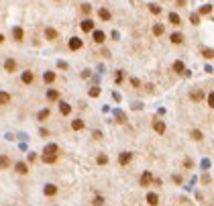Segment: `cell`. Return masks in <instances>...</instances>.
Masks as SVG:
<instances>
[{
	"label": "cell",
	"instance_id": "6da1fadb",
	"mask_svg": "<svg viewBox=\"0 0 214 206\" xmlns=\"http://www.w3.org/2000/svg\"><path fill=\"white\" fill-rule=\"evenodd\" d=\"M131 159H133V153L131 151H122L120 155H118V163H120V165H129Z\"/></svg>",
	"mask_w": 214,
	"mask_h": 206
},
{
	"label": "cell",
	"instance_id": "7a4b0ae2",
	"mask_svg": "<svg viewBox=\"0 0 214 206\" xmlns=\"http://www.w3.org/2000/svg\"><path fill=\"white\" fill-rule=\"evenodd\" d=\"M80 27H82L84 33H92V31H94V20H92V19H84Z\"/></svg>",
	"mask_w": 214,
	"mask_h": 206
},
{
	"label": "cell",
	"instance_id": "3957f363",
	"mask_svg": "<svg viewBox=\"0 0 214 206\" xmlns=\"http://www.w3.org/2000/svg\"><path fill=\"white\" fill-rule=\"evenodd\" d=\"M82 39H78V37H72V39H69V49L72 51H78V49H82Z\"/></svg>",
	"mask_w": 214,
	"mask_h": 206
},
{
	"label": "cell",
	"instance_id": "277c9868",
	"mask_svg": "<svg viewBox=\"0 0 214 206\" xmlns=\"http://www.w3.org/2000/svg\"><path fill=\"white\" fill-rule=\"evenodd\" d=\"M153 131L159 133V135H163V133H165V123H163V121H159V118H157V121H153Z\"/></svg>",
	"mask_w": 214,
	"mask_h": 206
},
{
	"label": "cell",
	"instance_id": "5b68a950",
	"mask_svg": "<svg viewBox=\"0 0 214 206\" xmlns=\"http://www.w3.org/2000/svg\"><path fill=\"white\" fill-rule=\"evenodd\" d=\"M43 194L45 196H55V194H57V186H55V184H47V186L43 188Z\"/></svg>",
	"mask_w": 214,
	"mask_h": 206
},
{
	"label": "cell",
	"instance_id": "8992f818",
	"mask_svg": "<svg viewBox=\"0 0 214 206\" xmlns=\"http://www.w3.org/2000/svg\"><path fill=\"white\" fill-rule=\"evenodd\" d=\"M15 169L20 173V176H27V173H29V165H27L24 161H19V163L15 165Z\"/></svg>",
	"mask_w": 214,
	"mask_h": 206
},
{
	"label": "cell",
	"instance_id": "52a82bcc",
	"mask_svg": "<svg viewBox=\"0 0 214 206\" xmlns=\"http://www.w3.org/2000/svg\"><path fill=\"white\" fill-rule=\"evenodd\" d=\"M92 35H94V43H104V41H106V35H104L102 31H96V29H94Z\"/></svg>",
	"mask_w": 214,
	"mask_h": 206
},
{
	"label": "cell",
	"instance_id": "ba28073f",
	"mask_svg": "<svg viewBox=\"0 0 214 206\" xmlns=\"http://www.w3.org/2000/svg\"><path fill=\"white\" fill-rule=\"evenodd\" d=\"M12 37H15V41H19V43H20V41L24 39V31L20 29V27H15V29H12Z\"/></svg>",
	"mask_w": 214,
	"mask_h": 206
},
{
	"label": "cell",
	"instance_id": "9c48e42d",
	"mask_svg": "<svg viewBox=\"0 0 214 206\" xmlns=\"http://www.w3.org/2000/svg\"><path fill=\"white\" fill-rule=\"evenodd\" d=\"M10 165H12L10 157H8V155H0V169H8Z\"/></svg>",
	"mask_w": 214,
	"mask_h": 206
},
{
	"label": "cell",
	"instance_id": "30bf717a",
	"mask_svg": "<svg viewBox=\"0 0 214 206\" xmlns=\"http://www.w3.org/2000/svg\"><path fill=\"white\" fill-rule=\"evenodd\" d=\"M4 69L8 72V74L16 72V61H15V59H6V61H4Z\"/></svg>",
	"mask_w": 214,
	"mask_h": 206
},
{
	"label": "cell",
	"instance_id": "8fae6325",
	"mask_svg": "<svg viewBox=\"0 0 214 206\" xmlns=\"http://www.w3.org/2000/svg\"><path fill=\"white\" fill-rule=\"evenodd\" d=\"M147 202H149V206H157L159 204V196H157L155 192H149L147 194Z\"/></svg>",
	"mask_w": 214,
	"mask_h": 206
},
{
	"label": "cell",
	"instance_id": "7c38bea8",
	"mask_svg": "<svg viewBox=\"0 0 214 206\" xmlns=\"http://www.w3.org/2000/svg\"><path fill=\"white\" fill-rule=\"evenodd\" d=\"M139 182H141V186H151V182H153V176H151L149 172H145V173L141 176V180H139Z\"/></svg>",
	"mask_w": 214,
	"mask_h": 206
},
{
	"label": "cell",
	"instance_id": "4fadbf2b",
	"mask_svg": "<svg viewBox=\"0 0 214 206\" xmlns=\"http://www.w3.org/2000/svg\"><path fill=\"white\" fill-rule=\"evenodd\" d=\"M45 37H47L49 41H55V39L59 37V35H57V31H55V29H51V27H47V29H45Z\"/></svg>",
	"mask_w": 214,
	"mask_h": 206
},
{
	"label": "cell",
	"instance_id": "5bb4252c",
	"mask_svg": "<svg viewBox=\"0 0 214 206\" xmlns=\"http://www.w3.org/2000/svg\"><path fill=\"white\" fill-rule=\"evenodd\" d=\"M59 112L63 114V116H68V114L72 112V106H69L68 102H59Z\"/></svg>",
	"mask_w": 214,
	"mask_h": 206
},
{
	"label": "cell",
	"instance_id": "9a60e30c",
	"mask_svg": "<svg viewBox=\"0 0 214 206\" xmlns=\"http://www.w3.org/2000/svg\"><path fill=\"white\" fill-rule=\"evenodd\" d=\"M43 161L45 163H55L57 161V153H43Z\"/></svg>",
	"mask_w": 214,
	"mask_h": 206
},
{
	"label": "cell",
	"instance_id": "2e32d148",
	"mask_svg": "<svg viewBox=\"0 0 214 206\" xmlns=\"http://www.w3.org/2000/svg\"><path fill=\"white\" fill-rule=\"evenodd\" d=\"M169 39H171V43H173V45H181V43H184V35H181V33H173Z\"/></svg>",
	"mask_w": 214,
	"mask_h": 206
},
{
	"label": "cell",
	"instance_id": "e0dca14e",
	"mask_svg": "<svg viewBox=\"0 0 214 206\" xmlns=\"http://www.w3.org/2000/svg\"><path fill=\"white\" fill-rule=\"evenodd\" d=\"M98 16H100L102 20H110L112 19V15H110V10H108V8H100V10H98Z\"/></svg>",
	"mask_w": 214,
	"mask_h": 206
},
{
	"label": "cell",
	"instance_id": "ac0fdd59",
	"mask_svg": "<svg viewBox=\"0 0 214 206\" xmlns=\"http://www.w3.org/2000/svg\"><path fill=\"white\" fill-rule=\"evenodd\" d=\"M23 84H33V80H35V76H33V72H29V69H27V72H24L23 74Z\"/></svg>",
	"mask_w": 214,
	"mask_h": 206
},
{
	"label": "cell",
	"instance_id": "d6986e66",
	"mask_svg": "<svg viewBox=\"0 0 214 206\" xmlns=\"http://www.w3.org/2000/svg\"><path fill=\"white\" fill-rule=\"evenodd\" d=\"M43 82L45 84H53L55 82V72H45V74H43Z\"/></svg>",
	"mask_w": 214,
	"mask_h": 206
},
{
	"label": "cell",
	"instance_id": "ffe728a7",
	"mask_svg": "<svg viewBox=\"0 0 214 206\" xmlns=\"http://www.w3.org/2000/svg\"><path fill=\"white\" fill-rule=\"evenodd\" d=\"M173 72H175V74H184V72H186L184 61H180V59H177V61H173Z\"/></svg>",
	"mask_w": 214,
	"mask_h": 206
},
{
	"label": "cell",
	"instance_id": "44dd1931",
	"mask_svg": "<svg viewBox=\"0 0 214 206\" xmlns=\"http://www.w3.org/2000/svg\"><path fill=\"white\" fill-rule=\"evenodd\" d=\"M169 23H171L173 27L181 25V19H180V15H175V12H171V15H169Z\"/></svg>",
	"mask_w": 214,
	"mask_h": 206
},
{
	"label": "cell",
	"instance_id": "7402d4cb",
	"mask_svg": "<svg viewBox=\"0 0 214 206\" xmlns=\"http://www.w3.org/2000/svg\"><path fill=\"white\" fill-rule=\"evenodd\" d=\"M43 153H59V147L55 145V143H51V145H47V147H45Z\"/></svg>",
	"mask_w": 214,
	"mask_h": 206
},
{
	"label": "cell",
	"instance_id": "603a6c76",
	"mask_svg": "<svg viewBox=\"0 0 214 206\" xmlns=\"http://www.w3.org/2000/svg\"><path fill=\"white\" fill-rule=\"evenodd\" d=\"M72 129H73V131H82V129H84V121H80V118H78V121H73Z\"/></svg>",
	"mask_w": 214,
	"mask_h": 206
},
{
	"label": "cell",
	"instance_id": "cb8c5ba5",
	"mask_svg": "<svg viewBox=\"0 0 214 206\" xmlns=\"http://www.w3.org/2000/svg\"><path fill=\"white\" fill-rule=\"evenodd\" d=\"M37 118H39V121H45V118H49V108H43V110H39Z\"/></svg>",
	"mask_w": 214,
	"mask_h": 206
},
{
	"label": "cell",
	"instance_id": "d4e9b609",
	"mask_svg": "<svg viewBox=\"0 0 214 206\" xmlns=\"http://www.w3.org/2000/svg\"><path fill=\"white\" fill-rule=\"evenodd\" d=\"M47 98L53 102V100H57V98H59V92H57V90H49V92H47Z\"/></svg>",
	"mask_w": 214,
	"mask_h": 206
},
{
	"label": "cell",
	"instance_id": "484cf974",
	"mask_svg": "<svg viewBox=\"0 0 214 206\" xmlns=\"http://www.w3.org/2000/svg\"><path fill=\"white\" fill-rule=\"evenodd\" d=\"M8 102H10V94L0 92V104H8Z\"/></svg>",
	"mask_w": 214,
	"mask_h": 206
},
{
	"label": "cell",
	"instance_id": "4316f807",
	"mask_svg": "<svg viewBox=\"0 0 214 206\" xmlns=\"http://www.w3.org/2000/svg\"><path fill=\"white\" fill-rule=\"evenodd\" d=\"M210 12H212V4H204L200 8V15H210Z\"/></svg>",
	"mask_w": 214,
	"mask_h": 206
},
{
	"label": "cell",
	"instance_id": "83f0119b",
	"mask_svg": "<svg viewBox=\"0 0 214 206\" xmlns=\"http://www.w3.org/2000/svg\"><path fill=\"white\" fill-rule=\"evenodd\" d=\"M106 163H108V155L100 153V155H98V165H106Z\"/></svg>",
	"mask_w": 214,
	"mask_h": 206
},
{
	"label": "cell",
	"instance_id": "f1b7e54d",
	"mask_svg": "<svg viewBox=\"0 0 214 206\" xmlns=\"http://www.w3.org/2000/svg\"><path fill=\"white\" fill-rule=\"evenodd\" d=\"M153 35L161 37V35H163V25H155V27H153Z\"/></svg>",
	"mask_w": 214,
	"mask_h": 206
},
{
	"label": "cell",
	"instance_id": "f546056e",
	"mask_svg": "<svg viewBox=\"0 0 214 206\" xmlns=\"http://www.w3.org/2000/svg\"><path fill=\"white\" fill-rule=\"evenodd\" d=\"M149 10L153 15H161V6H157V4H149Z\"/></svg>",
	"mask_w": 214,
	"mask_h": 206
},
{
	"label": "cell",
	"instance_id": "4dcf8cb0",
	"mask_svg": "<svg viewBox=\"0 0 214 206\" xmlns=\"http://www.w3.org/2000/svg\"><path fill=\"white\" fill-rule=\"evenodd\" d=\"M90 96H92V98H96V96H100V88H96V86H94V88H90Z\"/></svg>",
	"mask_w": 214,
	"mask_h": 206
},
{
	"label": "cell",
	"instance_id": "1f68e13d",
	"mask_svg": "<svg viewBox=\"0 0 214 206\" xmlns=\"http://www.w3.org/2000/svg\"><path fill=\"white\" fill-rule=\"evenodd\" d=\"M202 53H204V57H206V59H212V57H214V51L210 49V47H208V49H204Z\"/></svg>",
	"mask_w": 214,
	"mask_h": 206
},
{
	"label": "cell",
	"instance_id": "d6a6232c",
	"mask_svg": "<svg viewBox=\"0 0 214 206\" xmlns=\"http://www.w3.org/2000/svg\"><path fill=\"white\" fill-rule=\"evenodd\" d=\"M92 204H94V206H102V204H104V198H102V196H96Z\"/></svg>",
	"mask_w": 214,
	"mask_h": 206
},
{
	"label": "cell",
	"instance_id": "836d02e7",
	"mask_svg": "<svg viewBox=\"0 0 214 206\" xmlns=\"http://www.w3.org/2000/svg\"><path fill=\"white\" fill-rule=\"evenodd\" d=\"M82 12H84V15H90V12H92V6H90V4H82Z\"/></svg>",
	"mask_w": 214,
	"mask_h": 206
},
{
	"label": "cell",
	"instance_id": "e575fe53",
	"mask_svg": "<svg viewBox=\"0 0 214 206\" xmlns=\"http://www.w3.org/2000/svg\"><path fill=\"white\" fill-rule=\"evenodd\" d=\"M190 23H192V25H198V23H200V16H198V15H190Z\"/></svg>",
	"mask_w": 214,
	"mask_h": 206
},
{
	"label": "cell",
	"instance_id": "d590c367",
	"mask_svg": "<svg viewBox=\"0 0 214 206\" xmlns=\"http://www.w3.org/2000/svg\"><path fill=\"white\" fill-rule=\"evenodd\" d=\"M114 80H116V84H120L122 80H124V76H122V72H120V69L116 72V76H114Z\"/></svg>",
	"mask_w": 214,
	"mask_h": 206
},
{
	"label": "cell",
	"instance_id": "8d00e7d4",
	"mask_svg": "<svg viewBox=\"0 0 214 206\" xmlns=\"http://www.w3.org/2000/svg\"><path fill=\"white\" fill-rule=\"evenodd\" d=\"M192 137H194L196 141H200V139H202V133H200L198 129H196V131H192Z\"/></svg>",
	"mask_w": 214,
	"mask_h": 206
},
{
	"label": "cell",
	"instance_id": "74e56055",
	"mask_svg": "<svg viewBox=\"0 0 214 206\" xmlns=\"http://www.w3.org/2000/svg\"><path fill=\"white\" fill-rule=\"evenodd\" d=\"M212 102H214V94H212V92H208V106H210V108L214 106Z\"/></svg>",
	"mask_w": 214,
	"mask_h": 206
},
{
	"label": "cell",
	"instance_id": "f35d334b",
	"mask_svg": "<svg viewBox=\"0 0 214 206\" xmlns=\"http://www.w3.org/2000/svg\"><path fill=\"white\" fill-rule=\"evenodd\" d=\"M192 100H202V92H194L192 94Z\"/></svg>",
	"mask_w": 214,
	"mask_h": 206
},
{
	"label": "cell",
	"instance_id": "ab89813d",
	"mask_svg": "<svg viewBox=\"0 0 214 206\" xmlns=\"http://www.w3.org/2000/svg\"><path fill=\"white\" fill-rule=\"evenodd\" d=\"M94 139H102V133H100V131H94Z\"/></svg>",
	"mask_w": 214,
	"mask_h": 206
},
{
	"label": "cell",
	"instance_id": "60d3db41",
	"mask_svg": "<svg viewBox=\"0 0 214 206\" xmlns=\"http://www.w3.org/2000/svg\"><path fill=\"white\" fill-rule=\"evenodd\" d=\"M173 182L175 184H181V176H173Z\"/></svg>",
	"mask_w": 214,
	"mask_h": 206
},
{
	"label": "cell",
	"instance_id": "b9f144b4",
	"mask_svg": "<svg viewBox=\"0 0 214 206\" xmlns=\"http://www.w3.org/2000/svg\"><path fill=\"white\" fill-rule=\"evenodd\" d=\"M175 4H180V6H184V4H186V0H175Z\"/></svg>",
	"mask_w": 214,
	"mask_h": 206
},
{
	"label": "cell",
	"instance_id": "7bdbcfd3",
	"mask_svg": "<svg viewBox=\"0 0 214 206\" xmlns=\"http://www.w3.org/2000/svg\"><path fill=\"white\" fill-rule=\"evenodd\" d=\"M2 41H4V35H2V33H0V43H2Z\"/></svg>",
	"mask_w": 214,
	"mask_h": 206
}]
</instances>
